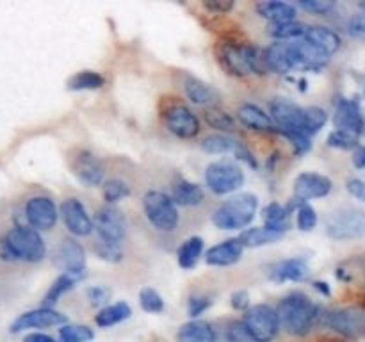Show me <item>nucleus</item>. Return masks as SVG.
<instances>
[{
    "mask_svg": "<svg viewBox=\"0 0 365 342\" xmlns=\"http://www.w3.org/2000/svg\"><path fill=\"white\" fill-rule=\"evenodd\" d=\"M284 135L292 142V146H294V150L298 153H307L310 148H312L310 135L303 134V132H287V134H284Z\"/></svg>",
    "mask_w": 365,
    "mask_h": 342,
    "instance_id": "09e8293b",
    "label": "nucleus"
},
{
    "mask_svg": "<svg viewBox=\"0 0 365 342\" xmlns=\"http://www.w3.org/2000/svg\"><path fill=\"white\" fill-rule=\"evenodd\" d=\"M239 146V141H235L232 135H225V134H214L209 135L202 141V148L205 150L207 153H228V152H235Z\"/></svg>",
    "mask_w": 365,
    "mask_h": 342,
    "instance_id": "c9c22d12",
    "label": "nucleus"
},
{
    "mask_svg": "<svg viewBox=\"0 0 365 342\" xmlns=\"http://www.w3.org/2000/svg\"><path fill=\"white\" fill-rule=\"evenodd\" d=\"M266 61L269 70L277 73H287L292 71L291 61V41H274L266 50Z\"/></svg>",
    "mask_w": 365,
    "mask_h": 342,
    "instance_id": "b1692460",
    "label": "nucleus"
},
{
    "mask_svg": "<svg viewBox=\"0 0 365 342\" xmlns=\"http://www.w3.org/2000/svg\"><path fill=\"white\" fill-rule=\"evenodd\" d=\"M95 228L98 232V241L120 244L127 234V219L120 209L106 205L96 212Z\"/></svg>",
    "mask_w": 365,
    "mask_h": 342,
    "instance_id": "9b49d317",
    "label": "nucleus"
},
{
    "mask_svg": "<svg viewBox=\"0 0 365 342\" xmlns=\"http://www.w3.org/2000/svg\"><path fill=\"white\" fill-rule=\"evenodd\" d=\"M314 287H316L317 291H321V294L330 296V287H328V284H323V281H316V284H314Z\"/></svg>",
    "mask_w": 365,
    "mask_h": 342,
    "instance_id": "052dcab7",
    "label": "nucleus"
},
{
    "mask_svg": "<svg viewBox=\"0 0 365 342\" xmlns=\"http://www.w3.org/2000/svg\"><path fill=\"white\" fill-rule=\"evenodd\" d=\"M227 341L228 342H257L242 323H232L227 330Z\"/></svg>",
    "mask_w": 365,
    "mask_h": 342,
    "instance_id": "de8ad7c7",
    "label": "nucleus"
},
{
    "mask_svg": "<svg viewBox=\"0 0 365 342\" xmlns=\"http://www.w3.org/2000/svg\"><path fill=\"white\" fill-rule=\"evenodd\" d=\"M334 123L337 130L348 132V134H353L359 138L364 132L365 120L362 116V110H360V105L356 100H348L341 98L337 103V109H335V118Z\"/></svg>",
    "mask_w": 365,
    "mask_h": 342,
    "instance_id": "6ab92c4d",
    "label": "nucleus"
},
{
    "mask_svg": "<svg viewBox=\"0 0 365 342\" xmlns=\"http://www.w3.org/2000/svg\"><path fill=\"white\" fill-rule=\"evenodd\" d=\"M132 314V309L128 303H114V305L109 306H103L95 317V323L98 324L100 328H107V326H113V324L121 323V321L128 319Z\"/></svg>",
    "mask_w": 365,
    "mask_h": 342,
    "instance_id": "2f4dec72",
    "label": "nucleus"
},
{
    "mask_svg": "<svg viewBox=\"0 0 365 342\" xmlns=\"http://www.w3.org/2000/svg\"><path fill=\"white\" fill-rule=\"evenodd\" d=\"M203 7L209 13L227 14L234 7V0H203Z\"/></svg>",
    "mask_w": 365,
    "mask_h": 342,
    "instance_id": "603ef678",
    "label": "nucleus"
},
{
    "mask_svg": "<svg viewBox=\"0 0 365 342\" xmlns=\"http://www.w3.org/2000/svg\"><path fill=\"white\" fill-rule=\"evenodd\" d=\"M75 281L77 280H73V278L68 276V274H61V276L57 278L52 285H50L48 291H46L45 298H43V306H46V309H52V305H56V303L59 301L61 296L66 294L68 291H71V289H73Z\"/></svg>",
    "mask_w": 365,
    "mask_h": 342,
    "instance_id": "e433bc0d",
    "label": "nucleus"
},
{
    "mask_svg": "<svg viewBox=\"0 0 365 342\" xmlns=\"http://www.w3.org/2000/svg\"><path fill=\"white\" fill-rule=\"evenodd\" d=\"M130 195V189L125 184L123 180H118V178H113V180H107L106 185H103V198L109 203H116L118 200L125 198V196Z\"/></svg>",
    "mask_w": 365,
    "mask_h": 342,
    "instance_id": "79ce46f5",
    "label": "nucleus"
},
{
    "mask_svg": "<svg viewBox=\"0 0 365 342\" xmlns=\"http://www.w3.org/2000/svg\"><path fill=\"white\" fill-rule=\"evenodd\" d=\"M210 305H212V299L209 296H191V299H189V316L198 317Z\"/></svg>",
    "mask_w": 365,
    "mask_h": 342,
    "instance_id": "3c124183",
    "label": "nucleus"
},
{
    "mask_svg": "<svg viewBox=\"0 0 365 342\" xmlns=\"http://www.w3.org/2000/svg\"><path fill=\"white\" fill-rule=\"evenodd\" d=\"M267 32H269L277 41H299V39H305L307 32H309V25L299 24V21L271 24Z\"/></svg>",
    "mask_w": 365,
    "mask_h": 342,
    "instance_id": "7c9ffc66",
    "label": "nucleus"
},
{
    "mask_svg": "<svg viewBox=\"0 0 365 342\" xmlns=\"http://www.w3.org/2000/svg\"><path fill=\"white\" fill-rule=\"evenodd\" d=\"M66 316L53 309H46V306H39L36 310H29V312L21 314L11 324V333H20V331L31 330V328H50L59 326V324H66Z\"/></svg>",
    "mask_w": 365,
    "mask_h": 342,
    "instance_id": "4468645a",
    "label": "nucleus"
},
{
    "mask_svg": "<svg viewBox=\"0 0 365 342\" xmlns=\"http://www.w3.org/2000/svg\"><path fill=\"white\" fill-rule=\"evenodd\" d=\"M328 114L321 107H305V132L312 138L327 125Z\"/></svg>",
    "mask_w": 365,
    "mask_h": 342,
    "instance_id": "ea45409f",
    "label": "nucleus"
},
{
    "mask_svg": "<svg viewBox=\"0 0 365 342\" xmlns=\"http://www.w3.org/2000/svg\"><path fill=\"white\" fill-rule=\"evenodd\" d=\"M61 217L68 230L77 237H86L95 230V221L89 217L86 207L77 198L64 200L61 205Z\"/></svg>",
    "mask_w": 365,
    "mask_h": 342,
    "instance_id": "dca6fc26",
    "label": "nucleus"
},
{
    "mask_svg": "<svg viewBox=\"0 0 365 342\" xmlns=\"http://www.w3.org/2000/svg\"><path fill=\"white\" fill-rule=\"evenodd\" d=\"M53 264L73 280H81L86 274V252L75 239H64L53 255Z\"/></svg>",
    "mask_w": 365,
    "mask_h": 342,
    "instance_id": "f8f14e48",
    "label": "nucleus"
},
{
    "mask_svg": "<svg viewBox=\"0 0 365 342\" xmlns=\"http://www.w3.org/2000/svg\"><path fill=\"white\" fill-rule=\"evenodd\" d=\"M230 301L235 310H246L250 306V294L246 291H235L230 296Z\"/></svg>",
    "mask_w": 365,
    "mask_h": 342,
    "instance_id": "6e6d98bb",
    "label": "nucleus"
},
{
    "mask_svg": "<svg viewBox=\"0 0 365 342\" xmlns=\"http://www.w3.org/2000/svg\"><path fill=\"white\" fill-rule=\"evenodd\" d=\"M139 303H141L143 310H146V312L159 314L164 310V299L155 289H143V291L139 292Z\"/></svg>",
    "mask_w": 365,
    "mask_h": 342,
    "instance_id": "a19ab883",
    "label": "nucleus"
},
{
    "mask_svg": "<svg viewBox=\"0 0 365 342\" xmlns=\"http://www.w3.org/2000/svg\"><path fill=\"white\" fill-rule=\"evenodd\" d=\"M317 224V212L312 205L305 203L298 209V228L302 232L314 230Z\"/></svg>",
    "mask_w": 365,
    "mask_h": 342,
    "instance_id": "c03bdc74",
    "label": "nucleus"
},
{
    "mask_svg": "<svg viewBox=\"0 0 365 342\" xmlns=\"http://www.w3.org/2000/svg\"><path fill=\"white\" fill-rule=\"evenodd\" d=\"M235 155H237L239 160H245V162H248L252 167H257L255 157H253L252 152H250L245 145H241V142H239L237 150H235Z\"/></svg>",
    "mask_w": 365,
    "mask_h": 342,
    "instance_id": "4d7b16f0",
    "label": "nucleus"
},
{
    "mask_svg": "<svg viewBox=\"0 0 365 342\" xmlns=\"http://www.w3.org/2000/svg\"><path fill=\"white\" fill-rule=\"evenodd\" d=\"M269 278L277 284H284V281H302L309 276V266L303 259H287L280 260L274 266H271Z\"/></svg>",
    "mask_w": 365,
    "mask_h": 342,
    "instance_id": "4be33fe9",
    "label": "nucleus"
},
{
    "mask_svg": "<svg viewBox=\"0 0 365 342\" xmlns=\"http://www.w3.org/2000/svg\"><path fill=\"white\" fill-rule=\"evenodd\" d=\"M73 173L77 175L78 180L82 184L89 185V187H96L103 182V177H106V171H103L102 162L93 155L91 152H78L73 159Z\"/></svg>",
    "mask_w": 365,
    "mask_h": 342,
    "instance_id": "aec40b11",
    "label": "nucleus"
},
{
    "mask_svg": "<svg viewBox=\"0 0 365 342\" xmlns=\"http://www.w3.org/2000/svg\"><path fill=\"white\" fill-rule=\"evenodd\" d=\"M143 209L150 224L160 232H173L178 227L180 214L171 196L160 191H148L143 198Z\"/></svg>",
    "mask_w": 365,
    "mask_h": 342,
    "instance_id": "39448f33",
    "label": "nucleus"
},
{
    "mask_svg": "<svg viewBox=\"0 0 365 342\" xmlns=\"http://www.w3.org/2000/svg\"><path fill=\"white\" fill-rule=\"evenodd\" d=\"M269 116L278 127V132H305V107H299L289 98H274L269 103ZM309 135V134H307Z\"/></svg>",
    "mask_w": 365,
    "mask_h": 342,
    "instance_id": "1a4fd4ad",
    "label": "nucleus"
},
{
    "mask_svg": "<svg viewBox=\"0 0 365 342\" xmlns=\"http://www.w3.org/2000/svg\"><path fill=\"white\" fill-rule=\"evenodd\" d=\"M95 333L91 328L82 326V324H64L59 330L61 342H91Z\"/></svg>",
    "mask_w": 365,
    "mask_h": 342,
    "instance_id": "58836bf2",
    "label": "nucleus"
},
{
    "mask_svg": "<svg viewBox=\"0 0 365 342\" xmlns=\"http://www.w3.org/2000/svg\"><path fill=\"white\" fill-rule=\"evenodd\" d=\"M353 162H355L356 167H362L364 170L365 167V146L355 153V157H353Z\"/></svg>",
    "mask_w": 365,
    "mask_h": 342,
    "instance_id": "bf43d9fd",
    "label": "nucleus"
},
{
    "mask_svg": "<svg viewBox=\"0 0 365 342\" xmlns=\"http://www.w3.org/2000/svg\"><path fill=\"white\" fill-rule=\"evenodd\" d=\"M324 324L346 338L365 335V312L359 309H337L324 314Z\"/></svg>",
    "mask_w": 365,
    "mask_h": 342,
    "instance_id": "9d476101",
    "label": "nucleus"
},
{
    "mask_svg": "<svg viewBox=\"0 0 365 342\" xmlns=\"http://www.w3.org/2000/svg\"><path fill=\"white\" fill-rule=\"evenodd\" d=\"M262 216L269 230L278 232V234H285L289 230V209L282 207L280 203H269L264 209Z\"/></svg>",
    "mask_w": 365,
    "mask_h": 342,
    "instance_id": "72a5a7b5",
    "label": "nucleus"
},
{
    "mask_svg": "<svg viewBox=\"0 0 365 342\" xmlns=\"http://www.w3.org/2000/svg\"><path fill=\"white\" fill-rule=\"evenodd\" d=\"M205 121L209 123V127L221 132H232L235 128L234 118L225 113V110H221L220 107H209L205 110Z\"/></svg>",
    "mask_w": 365,
    "mask_h": 342,
    "instance_id": "4c0bfd02",
    "label": "nucleus"
},
{
    "mask_svg": "<svg viewBox=\"0 0 365 342\" xmlns=\"http://www.w3.org/2000/svg\"><path fill=\"white\" fill-rule=\"evenodd\" d=\"M242 324L257 342H271L280 330V317L269 305H255L245 314Z\"/></svg>",
    "mask_w": 365,
    "mask_h": 342,
    "instance_id": "6e6552de",
    "label": "nucleus"
},
{
    "mask_svg": "<svg viewBox=\"0 0 365 342\" xmlns=\"http://www.w3.org/2000/svg\"><path fill=\"white\" fill-rule=\"evenodd\" d=\"M328 145H330L331 148L353 150L356 145H359V138L353 134H348V132L335 130L328 135Z\"/></svg>",
    "mask_w": 365,
    "mask_h": 342,
    "instance_id": "37998d69",
    "label": "nucleus"
},
{
    "mask_svg": "<svg viewBox=\"0 0 365 342\" xmlns=\"http://www.w3.org/2000/svg\"><path fill=\"white\" fill-rule=\"evenodd\" d=\"M237 116L245 127L253 128V130H278L269 114L264 113L259 105H253V103H245L239 107Z\"/></svg>",
    "mask_w": 365,
    "mask_h": 342,
    "instance_id": "5701e85b",
    "label": "nucleus"
},
{
    "mask_svg": "<svg viewBox=\"0 0 365 342\" xmlns=\"http://www.w3.org/2000/svg\"><path fill=\"white\" fill-rule=\"evenodd\" d=\"M25 217L34 230H50L56 227L59 210L48 196H34L25 203Z\"/></svg>",
    "mask_w": 365,
    "mask_h": 342,
    "instance_id": "ddd939ff",
    "label": "nucleus"
},
{
    "mask_svg": "<svg viewBox=\"0 0 365 342\" xmlns=\"http://www.w3.org/2000/svg\"><path fill=\"white\" fill-rule=\"evenodd\" d=\"M110 291L102 285H96V287L88 289V299L93 306H102L109 301Z\"/></svg>",
    "mask_w": 365,
    "mask_h": 342,
    "instance_id": "8fccbe9b",
    "label": "nucleus"
},
{
    "mask_svg": "<svg viewBox=\"0 0 365 342\" xmlns=\"http://www.w3.org/2000/svg\"><path fill=\"white\" fill-rule=\"evenodd\" d=\"M277 312L280 317V326H284L285 331L296 337L309 333L319 316L316 303L303 292H292L287 298L282 299Z\"/></svg>",
    "mask_w": 365,
    "mask_h": 342,
    "instance_id": "f03ea898",
    "label": "nucleus"
},
{
    "mask_svg": "<svg viewBox=\"0 0 365 342\" xmlns=\"http://www.w3.org/2000/svg\"><path fill=\"white\" fill-rule=\"evenodd\" d=\"M173 202L178 203V205L184 207H196L202 205L203 200H205V192L200 187L198 184L189 180H182L175 185L173 189Z\"/></svg>",
    "mask_w": 365,
    "mask_h": 342,
    "instance_id": "c85d7f7f",
    "label": "nucleus"
},
{
    "mask_svg": "<svg viewBox=\"0 0 365 342\" xmlns=\"http://www.w3.org/2000/svg\"><path fill=\"white\" fill-rule=\"evenodd\" d=\"M349 34L355 38L365 39V18L364 16H353L348 24Z\"/></svg>",
    "mask_w": 365,
    "mask_h": 342,
    "instance_id": "5fc2aeb1",
    "label": "nucleus"
},
{
    "mask_svg": "<svg viewBox=\"0 0 365 342\" xmlns=\"http://www.w3.org/2000/svg\"><path fill=\"white\" fill-rule=\"evenodd\" d=\"M257 11L262 18L269 20L271 24H287L294 21L296 6L289 2H260L257 4Z\"/></svg>",
    "mask_w": 365,
    "mask_h": 342,
    "instance_id": "393cba45",
    "label": "nucleus"
},
{
    "mask_svg": "<svg viewBox=\"0 0 365 342\" xmlns=\"http://www.w3.org/2000/svg\"><path fill=\"white\" fill-rule=\"evenodd\" d=\"M95 249L103 260H109V262H120L121 256H123L120 244H113V242L96 241Z\"/></svg>",
    "mask_w": 365,
    "mask_h": 342,
    "instance_id": "a18cd8bd",
    "label": "nucleus"
},
{
    "mask_svg": "<svg viewBox=\"0 0 365 342\" xmlns=\"http://www.w3.org/2000/svg\"><path fill=\"white\" fill-rule=\"evenodd\" d=\"M257 209H259V198L250 192H242L217 207L212 216V223L221 230H242L255 219Z\"/></svg>",
    "mask_w": 365,
    "mask_h": 342,
    "instance_id": "20e7f679",
    "label": "nucleus"
},
{
    "mask_svg": "<svg viewBox=\"0 0 365 342\" xmlns=\"http://www.w3.org/2000/svg\"><path fill=\"white\" fill-rule=\"evenodd\" d=\"M24 342H56V338H52L46 333H39V331H36V333H29L27 337L24 338Z\"/></svg>",
    "mask_w": 365,
    "mask_h": 342,
    "instance_id": "13d9d810",
    "label": "nucleus"
},
{
    "mask_svg": "<svg viewBox=\"0 0 365 342\" xmlns=\"http://www.w3.org/2000/svg\"><path fill=\"white\" fill-rule=\"evenodd\" d=\"M245 253V246L239 239H228V241L220 242V244L212 246V248L207 252V264L209 266H232V264L239 262Z\"/></svg>",
    "mask_w": 365,
    "mask_h": 342,
    "instance_id": "412c9836",
    "label": "nucleus"
},
{
    "mask_svg": "<svg viewBox=\"0 0 365 342\" xmlns=\"http://www.w3.org/2000/svg\"><path fill=\"white\" fill-rule=\"evenodd\" d=\"M164 116H166V125L170 128V132H173L178 138L191 139L195 135H198V116L189 107H185L184 103H175V105H171Z\"/></svg>",
    "mask_w": 365,
    "mask_h": 342,
    "instance_id": "f3484780",
    "label": "nucleus"
},
{
    "mask_svg": "<svg viewBox=\"0 0 365 342\" xmlns=\"http://www.w3.org/2000/svg\"><path fill=\"white\" fill-rule=\"evenodd\" d=\"M362 7H364V9H365V4H362Z\"/></svg>",
    "mask_w": 365,
    "mask_h": 342,
    "instance_id": "680f3d73",
    "label": "nucleus"
},
{
    "mask_svg": "<svg viewBox=\"0 0 365 342\" xmlns=\"http://www.w3.org/2000/svg\"><path fill=\"white\" fill-rule=\"evenodd\" d=\"M46 246L38 230L31 227H14L0 239V256L4 260L39 262L45 259Z\"/></svg>",
    "mask_w": 365,
    "mask_h": 342,
    "instance_id": "f257e3e1",
    "label": "nucleus"
},
{
    "mask_svg": "<svg viewBox=\"0 0 365 342\" xmlns=\"http://www.w3.org/2000/svg\"><path fill=\"white\" fill-rule=\"evenodd\" d=\"M106 84V78L102 77L100 73L91 70H86V71H78L77 75L68 81V88L71 91H84V89H98Z\"/></svg>",
    "mask_w": 365,
    "mask_h": 342,
    "instance_id": "f704fd0d",
    "label": "nucleus"
},
{
    "mask_svg": "<svg viewBox=\"0 0 365 342\" xmlns=\"http://www.w3.org/2000/svg\"><path fill=\"white\" fill-rule=\"evenodd\" d=\"M305 39L312 43V45L319 46L321 50H324L328 56H331V53H335L341 48V38H339L337 32L328 27H321V25L309 27Z\"/></svg>",
    "mask_w": 365,
    "mask_h": 342,
    "instance_id": "bb28decb",
    "label": "nucleus"
},
{
    "mask_svg": "<svg viewBox=\"0 0 365 342\" xmlns=\"http://www.w3.org/2000/svg\"><path fill=\"white\" fill-rule=\"evenodd\" d=\"M346 187H348L349 195L355 196L356 200H360V202L365 203V182L360 180V178H349L348 184H346Z\"/></svg>",
    "mask_w": 365,
    "mask_h": 342,
    "instance_id": "864d4df0",
    "label": "nucleus"
},
{
    "mask_svg": "<svg viewBox=\"0 0 365 342\" xmlns=\"http://www.w3.org/2000/svg\"><path fill=\"white\" fill-rule=\"evenodd\" d=\"M217 57L230 73L239 75V77H245L250 73H264L266 70H269L266 52L252 45L223 43L217 48Z\"/></svg>",
    "mask_w": 365,
    "mask_h": 342,
    "instance_id": "7ed1b4c3",
    "label": "nucleus"
},
{
    "mask_svg": "<svg viewBox=\"0 0 365 342\" xmlns=\"http://www.w3.org/2000/svg\"><path fill=\"white\" fill-rule=\"evenodd\" d=\"M331 180L319 173H302L294 180V198L299 203H307L309 200L324 198L331 192Z\"/></svg>",
    "mask_w": 365,
    "mask_h": 342,
    "instance_id": "a211bd4d",
    "label": "nucleus"
},
{
    "mask_svg": "<svg viewBox=\"0 0 365 342\" xmlns=\"http://www.w3.org/2000/svg\"><path fill=\"white\" fill-rule=\"evenodd\" d=\"M205 182L216 195H230L245 182V171L230 160H216L205 170Z\"/></svg>",
    "mask_w": 365,
    "mask_h": 342,
    "instance_id": "0eeeda50",
    "label": "nucleus"
},
{
    "mask_svg": "<svg viewBox=\"0 0 365 342\" xmlns=\"http://www.w3.org/2000/svg\"><path fill=\"white\" fill-rule=\"evenodd\" d=\"M327 232L335 241H351L365 235V212L355 209H339L327 219Z\"/></svg>",
    "mask_w": 365,
    "mask_h": 342,
    "instance_id": "423d86ee",
    "label": "nucleus"
},
{
    "mask_svg": "<svg viewBox=\"0 0 365 342\" xmlns=\"http://www.w3.org/2000/svg\"><path fill=\"white\" fill-rule=\"evenodd\" d=\"M203 253V239L195 235V237H189L187 241H184V244L178 248V266L184 267V269H192L196 266V262L200 260Z\"/></svg>",
    "mask_w": 365,
    "mask_h": 342,
    "instance_id": "473e14b6",
    "label": "nucleus"
},
{
    "mask_svg": "<svg viewBox=\"0 0 365 342\" xmlns=\"http://www.w3.org/2000/svg\"><path fill=\"white\" fill-rule=\"evenodd\" d=\"M282 237H284V234H278V232L269 230L267 227H255L242 232L237 239L242 242L245 248H260V246L273 244V242H277L278 239Z\"/></svg>",
    "mask_w": 365,
    "mask_h": 342,
    "instance_id": "c756f323",
    "label": "nucleus"
},
{
    "mask_svg": "<svg viewBox=\"0 0 365 342\" xmlns=\"http://www.w3.org/2000/svg\"><path fill=\"white\" fill-rule=\"evenodd\" d=\"M298 6L312 14H330L335 9V2L331 0H303Z\"/></svg>",
    "mask_w": 365,
    "mask_h": 342,
    "instance_id": "49530a36",
    "label": "nucleus"
},
{
    "mask_svg": "<svg viewBox=\"0 0 365 342\" xmlns=\"http://www.w3.org/2000/svg\"><path fill=\"white\" fill-rule=\"evenodd\" d=\"M178 342H216L212 326L205 321H191L178 330Z\"/></svg>",
    "mask_w": 365,
    "mask_h": 342,
    "instance_id": "cd10ccee",
    "label": "nucleus"
},
{
    "mask_svg": "<svg viewBox=\"0 0 365 342\" xmlns=\"http://www.w3.org/2000/svg\"><path fill=\"white\" fill-rule=\"evenodd\" d=\"M184 89L187 98L191 100L196 105H212L217 100V91L214 88H210L205 82L198 81L195 77H187L184 82ZM214 107V105H212Z\"/></svg>",
    "mask_w": 365,
    "mask_h": 342,
    "instance_id": "a878e982",
    "label": "nucleus"
},
{
    "mask_svg": "<svg viewBox=\"0 0 365 342\" xmlns=\"http://www.w3.org/2000/svg\"><path fill=\"white\" fill-rule=\"evenodd\" d=\"M291 61L292 70H319L330 61V56L307 39H299L291 41Z\"/></svg>",
    "mask_w": 365,
    "mask_h": 342,
    "instance_id": "2eb2a0df",
    "label": "nucleus"
}]
</instances>
